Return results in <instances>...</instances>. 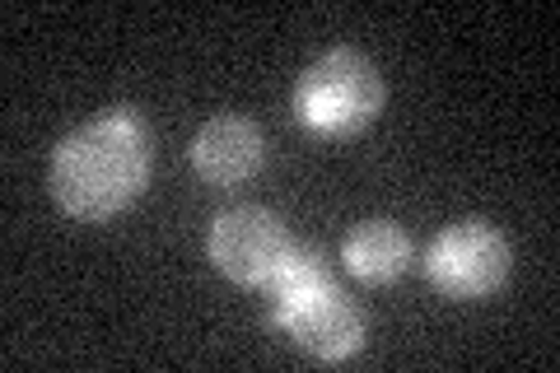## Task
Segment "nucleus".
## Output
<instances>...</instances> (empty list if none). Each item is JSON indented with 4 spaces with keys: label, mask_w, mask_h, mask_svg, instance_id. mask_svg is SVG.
<instances>
[{
    "label": "nucleus",
    "mask_w": 560,
    "mask_h": 373,
    "mask_svg": "<svg viewBox=\"0 0 560 373\" xmlns=\"http://www.w3.org/2000/svg\"><path fill=\"white\" fill-rule=\"evenodd\" d=\"M150 183V131L131 108L103 113L51 154V197L75 220H108Z\"/></svg>",
    "instance_id": "nucleus-1"
},
{
    "label": "nucleus",
    "mask_w": 560,
    "mask_h": 373,
    "mask_svg": "<svg viewBox=\"0 0 560 373\" xmlns=\"http://www.w3.org/2000/svg\"><path fill=\"white\" fill-rule=\"evenodd\" d=\"M383 108V80L370 57L337 47L313 61L294 84V113L313 136L341 140L364 131Z\"/></svg>",
    "instance_id": "nucleus-2"
},
{
    "label": "nucleus",
    "mask_w": 560,
    "mask_h": 373,
    "mask_svg": "<svg viewBox=\"0 0 560 373\" xmlns=\"http://www.w3.org/2000/svg\"><path fill=\"white\" fill-rule=\"evenodd\" d=\"M425 271L434 280V290L448 299H486L510 276V243L481 220L448 224L430 247Z\"/></svg>",
    "instance_id": "nucleus-3"
},
{
    "label": "nucleus",
    "mask_w": 560,
    "mask_h": 373,
    "mask_svg": "<svg viewBox=\"0 0 560 373\" xmlns=\"http://www.w3.org/2000/svg\"><path fill=\"white\" fill-rule=\"evenodd\" d=\"M290 247L294 243L280 215L261 206H234L210 224V261L238 285H267Z\"/></svg>",
    "instance_id": "nucleus-4"
},
{
    "label": "nucleus",
    "mask_w": 560,
    "mask_h": 373,
    "mask_svg": "<svg viewBox=\"0 0 560 373\" xmlns=\"http://www.w3.org/2000/svg\"><path fill=\"white\" fill-rule=\"evenodd\" d=\"M271 323L285 331L294 346L318 354V360H346V354H355L360 341H364L360 313L337 285H327L313 299H300V304L271 313Z\"/></svg>",
    "instance_id": "nucleus-5"
},
{
    "label": "nucleus",
    "mask_w": 560,
    "mask_h": 373,
    "mask_svg": "<svg viewBox=\"0 0 560 373\" xmlns=\"http://www.w3.org/2000/svg\"><path fill=\"white\" fill-rule=\"evenodd\" d=\"M261 154H267V140H261L257 121L248 117H215L191 140V168L215 187L248 183L261 168Z\"/></svg>",
    "instance_id": "nucleus-6"
},
{
    "label": "nucleus",
    "mask_w": 560,
    "mask_h": 373,
    "mask_svg": "<svg viewBox=\"0 0 560 373\" xmlns=\"http://www.w3.org/2000/svg\"><path fill=\"white\" fill-rule=\"evenodd\" d=\"M341 257H346V266L360 280H374V285H383V280L401 276V266L411 261V243H407V234H401L393 220H364V224H355L346 234Z\"/></svg>",
    "instance_id": "nucleus-7"
},
{
    "label": "nucleus",
    "mask_w": 560,
    "mask_h": 373,
    "mask_svg": "<svg viewBox=\"0 0 560 373\" xmlns=\"http://www.w3.org/2000/svg\"><path fill=\"white\" fill-rule=\"evenodd\" d=\"M267 285H271V313H280V308L300 304V299H313L318 290H327L331 276H327V266L313 247H290L285 261L276 266V276L267 280Z\"/></svg>",
    "instance_id": "nucleus-8"
}]
</instances>
